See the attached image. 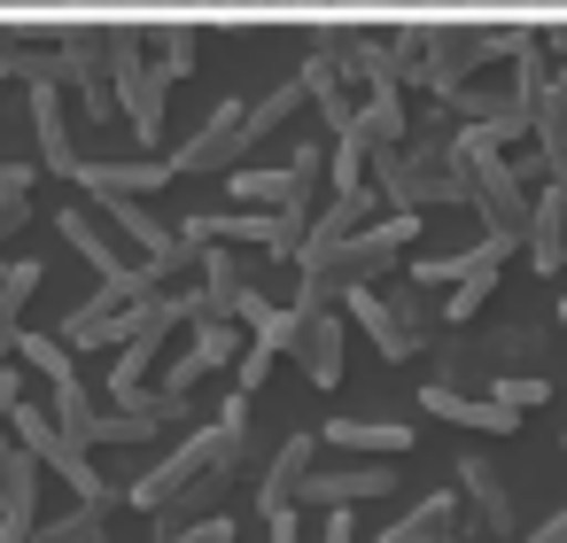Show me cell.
I'll list each match as a JSON object with an SVG mask.
<instances>
[{"mask_svg": "<svg viewBox=\"0 0 567 543\" xmlns=\"http://www.w3.org/2000/svg\"><path fill=\"white\" fill-rule=\"evenodd\" d=\"M17 435H24V450H32V458H48V466H55V473H63V481H71L86 504H102V473L86 466V450H79L71 435H55V427H48V411L17 404Z\"/></svg>", "mask_w": 567, "mask_h": 543, "instance_id": "obj_1", "label": "cell"}, {"mask_svg": "<svg viewBox=\"0 0 567 543\" xmlns=\"http://www.w3.org/2000/svg\"><path fill=\"white\" fill-rule=\"evenodd\" d=\"M389 489H396V473H389V466L373 458V466H334V473H311L296 504H319V512H342V504H358V497H389Z\"/></svg>", "mask_w": 567, "mask_h": 543, "instance_id": "obj_2", "label": "cell"}, {"mask_svg": "<svg viewBox=\"0 0 567 543\" xmlns=\"http://www.w3.org/2000/svg\"><path fill=\"white\" fill-rule=\"evenodd\" d=\"M420 404H427L435 419H458V427H482V435H513V427H520L513 404H497V396H458L451 380H427Z\"/></svg>", "mask_w": 567, "mask_h": 543, "instance_id": "obj_3", "label": "cell"}, {"mask_svg": "<svg viewBox=\"0 0 567 543\" xmlns=\"http://www.w3.org/2000/svg\"><path fill=\"white\" fill-rule=\"evenodd\" d=\"M528 264H536V272H559V264H567V179H544V195H536Z\"/></svg>", "mask_w": 567, "mask_h": 543, "instance_id": "obj_4", "label": "cell"}, {"mask_svg": "<svg viewBox=\"0 0 567 543\" xmlns=\"http://www.w3.org/2000/svg\"><path fill=\"white\" fill-rule=\"evenodd\" d=\"M32 450H0V543H24L32 528Z\"/></svg>", "mask_w": 567, "mask_h": 543, "instance_id": "obj_5", "label": "cell"}, {"mask_svg": "<svg viewBox=\"0 0 567 543\" xmlns=\"http://www.w3.org/2000/svg\"><path fill=\"white\" fill-rule=\"evenodd\" d=\"M458 489H466V504H474V520L489 535H513V489H505V473H489L482 458H458Z\"/></svg>", "mask_w": 567, "mask_h": 543, "instance_id": "obj_6", "label": "cell"}, {"mask_svg": "<svg viewBox=\"0 0 567 543\" xmlns=\"http://www.w3.org/2000/svg\"><path fill=\"white\" fill-rule=\"evenodd\" d=\"M350 311H358V326H365L389 357H412V349H420V319H412V311H389V303L365 295V288H350Z\"/></svg>", "mask_w": 567, "mask_h": 543, "instance_id": "obj_7", "label": "cell"}, {"mask_svg": "<svg viewBox=\"0 0 567 543\" xmlns=\"http://www.w3.org/2000/svg\"><path fill=\"white\" fill-rule=\"evenodd\" d=\"M466 535V512H458V497H420V512H404L381 543H458Z\"/></svg>", "mask_w": 567, "mask_h": 543, "instance_id": "obj_8", "label": "cell"}, {"mask_svg": "<svg viewBox=\"0 0 567 543\" xmlns=\"http://www.w3.org/2000/svg\"><path fill=\"white\" fill-rule=\"evenodd\" d=\"M303 481H311V435H288L280 458H272V473H265V489H257V504L265 512H288L303 497Z\"/></svg>", "mask_w": 567, "mask_h": 543, "instance_id": "obj_9", "label": "cell"}, {"mask_svg": "<svg viewBox=\"0 0 567 543\" xmlns=\"http://www.w3.org/2000/svg\"><path fill=\"white\" fill-rule=\"evenodd\" d=\"M327 442L334 450H365V458H404L412 450V427H396V419H334Z\"/></svg>", "mask_w": 567, "mask_h": 543, "instance_id": "obj_10", "label": "cell"}, {"mask_svg": "<svg viewBox=\"0 0 567 543\" xmlns=\"http://www.w3.org/2000/svg\"><path fill=\"white\" fill-rule=\"evenodd\" d=\"M296 349H303V373H311L319 388H334V380H342V326H334V319H303Z\"/></svg>", "mask_w": 567, "mask_h": 543, "instance_id": "obj_11", "label": "cell"}, {"mask_svg": "<svg viewBox=\"0 0 567 543\" xmlns=\"http://www.w3.org/2000/svg\"><path fill=\"white\" fill-rule=\"evenodd\" d=\"M303 171H311V156H296L288 171H241L234 195H257V202H288V210H303Z\"/></svg>", "mask_w": 567, "mask_h": 543, "instance_id": "obj_12", "label": "cell"}, {"mask_svg": "<svg viewBox=\"0 0 567 543\" xmlns=\"http://www.w3.org/2000/svg\"><path fill=\"white\" fill-rule=\"evenodd\" d=\"M489 396H497V404H513V411H536V404L551 396V380H536V373H505Z\"/></svg>", "mask_w": 567, "mask_h": 543, "instance_id": "obj_13", "label": "cell"}, {"mask_svg": "<svg viewBox=\"0 0 567 543\" xmlns=\"http://www.w3.org/2000/svg\"><path fill=\"white\" fill-rule=\"evenodd\" d=\"M40 543H102V520H94V504H79L71 520H55Z\"/></svg>", "mask_w": 567, "mask_h": 543, "instance_id": "obj_14", "label": "cell"}, {"mask_svg": "<svg viewBox=\"0 0 567 543\" xmlns=\"http://www.w3.org/2000/svg\"><path fill=\"white\" fill-rule=\"evenodd\" d=\"M489 288H497V280H458V288H451V319H474Z\"/></svg>", "mask_w": 567, "mask_h": 543, "instance_id": "obj_15", "label": "cell"}, {"mask_svg": "<svg viewBox=\"0 0 567 543\" xmlns=\"http://www.w3.org/2000/svg\"><path fill=\"white\" fill-rule=\"evenodd\" d=\"M265 373H272V349H265V342H257V349H249V357H241V396H249V388H257V380H265Z\"/></svg>", "mask_w": 567, "mask_h": 543, "instance_id": "obj_16", "label": "cell"}, {"mask_svg": "<svg viewBox=\"0 0 567 543\" xmlns=\"http://www.w3.org/2000/svg\"><path fill=\"white\" fill-rule=\"evenodd\" d=\"M513 543H567V512H551V520H536L528 535H513Z\"/></svg>", "mask_w": 567, "mask_h": 543, "instance_id": "obj_17", "label": "cell"}, {"mask_svg": "<svg viewBox=\"0 0 567 543\" xmlns=\"http://www.w3.org/2000/svg\"><path fill=\"white\" fill-rule=\"evenodd\" d=\"M172 543H234V520H203V528H187V535H172Z\"/></svg>", "mask_w": 567, "mask_h": 543, "instance_id": "obj_18", "label": "cell"}, {"mask_svg": "<svg viewBox=\"0 0 567 543\" xmlns=\"http://www.w3.org/2000/svg\"><path fill=\"white\" fill-rule=\"evenodd\" d=\"M265 520H272V543H303V520H296V504H288V512H265Z\"/></svg>", "mask_w": 567, "mask_h": 543, "instance_id": "obj_19", "label": "cell"}, {"mask_svg": "<svg viewBox=\"0 0 567 543\" xmlns=\"http://www.w3.org/2000/svg\"><path fill=\"white\" fill-rule=\"evenodd\" d=\"M327 543H350V504H342V512H327Z\"/></svg>", "mask_w": 567, "mask_h": 543, "instance_id": "obj_20", "label": "cell"}, {"mask_svg": "<svg viewBox=\"0 0 567 543\" xmlns=\"http://www.w3.org/2000/svg\"><path fill=\"white\" fill-rule=\"evenodd\" d=\"M17 218H24V202H17V195H0V226H17Z\"/></svg>", "mask_w": 567, "mask_h": 543, "instance_id": "obj_21", "label": "cell"}, {"mask_svg": "<svg viewBox=\"0 0 567 543\" xmlns=\"http://www.w3.org/2000/svg\"><path fill=\"white\" fill-rule=\"evenodd\" d=\"M559 326H567V303H559Z\"/></svg>", "mask_w": 567, "mask_h": 543, "instance_id": "obj_22", "label": "cell"}]
</instances>
